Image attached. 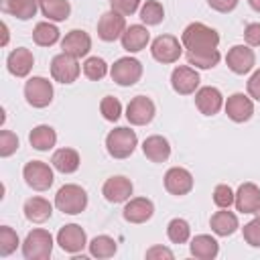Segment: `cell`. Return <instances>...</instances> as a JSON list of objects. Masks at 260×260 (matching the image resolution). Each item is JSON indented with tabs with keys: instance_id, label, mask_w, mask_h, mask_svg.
I'll list each match as a JSON object with an SVG mask.
<instances>
[{
	"instance_id": "cell-50",
	"label": "cell",
	"mask_w": 260,
	"mask_h": 260,
	"mask_svg": "<svg viewBox=\"0 0 260 260\" xmlns=\"http://www.w3.org/2000/svg\"><path fill=\"white\" fill-rule=\"evenodd\" d=\"M256 217H260V205H258V209H256Z\"/></svg>"
},
{
	"instance_id": "cell-24",
	"label": "cell",
	"mask_w": 260,
	"mask_h": 260,
	"mask_svg": "<svg viewBox=\"0 0 260 260\" xmlns=\"http://www.w3.org/2000/svg\"><path fill=\"white\" fill-rule=\"evenodd\" d=\"M142 152L152 162H165L171 156V146H169V140L162 136H148L142 144Z\"/></svg>"
},
{
	"instance_id": "cell-32",
	"label": "cell",
	"mask_w": 260,
	"mask_h": 260,
	"mask_svg": "<svg viewBox=\"0 0 260 260\" xmlns=\"http://www.w3.org/2000/svg\"><path fill=\"white\" fill-rule=\"evenodd\" d=\"M32 41L41 47H51L59 41V28L49 22H39L32 30Z\"/></svg>"
},
{
	"instance_id": "cell-23",
	"label": "cell",
	"mask_w": 260,
	"mask_h": 260,
	"mask_svg": "<svg viewBox=\"0 0 260 260\" xmlns=\"http://www.w3.org/2000/svg\"><path fill=\"white\" fill-rule=\"evenodd\" d=\"M148 39H150V35L142 24H132L122 35V47L128 53H138V51H142L146 47Z\"/></svg>"
},
{
	"instance_id": "cell-10",
	"label": "cell",
	"mask_w": 260,
	"mask_h": 260,
	"mask_svg": "<svg viewBox=\"0 0 260 260\" xmlns=\"http://www.w3.org/2000/svg\"><path fill=\"white\" fill-rule=\"evenodd\" d=\"M150 53L158 63H175L181 57V45L173 35H160L152 41Z\"/></svg>"
},
{
	"instance_id": "cell-41",
	"label": "cell",
	"mask_w": 260,
	"mask_h": 260,
	"mask_svg": "<svg viewBox=\"0 0 260 260\" xmlns=\"http://www.w3.org/2000/svg\"><path fill=\"white\" fill-rule=\"evenodd\" d=\"M16 148H18L16 134L10 130H2L0 132V156H10L12 152H16Z\"/></svg>"
},
{
	"instance_id": "cell-9",
	"label": "cell",
	"mask_w": 260,
	"mask_h": 260,
	"mask_svg": "<svg viewBox=\"0 0 260 260\" xmlns=\"http://www.w3.org/2000/svg\"><path fill=\"white\" fill-rule=\"evenodd\" d=\"M126 30V20H124V14L116 12V10H108L100 16V22H98V37L102 41H116L124 35Z\"/></svg>"
},
{
	"instance_id": "cell-16",
	"label": "cell",
	"mask_w": 260,
	"mask_h": 260,
	"mask_svg": "<svg viewBox=\"0 0 260 260\" xmlns=\"http://www.w3.org/2000/svg\"><path fill=\"white\" fill-rule=\"evenodd\" d=\"M171 85L177 93L181 95H189L197 89L199 85V73L191 67H177L173 73H171Z\"/></svg>"
},
{
	"instance_id": "cell-39",
	"label": "cell",
	"mask_w": 260,
	"mask_h": 260,
	"mask_svg": "<svg viewBox=\"0 0 260 260\" xmlns=\"http://www.w3.org/2000/svg\"><path fill=\"white\" fill-rule=\"evenodd\" d=\"M100 110H102V116L106 120L116 122L120 118V114H122V104H120V100H116L112 95H106L102 100V104H100Z\"/></svg>"
},
{
	"instance_id": "cell-43",
	"label": "cell",
	"mask_w": 260,
	"mask_h": 260,
	"mask_svg": "<svg viewBox=\"0 0 260 260\" xmlns=\"http://www.w3.org/2000/svg\"><path fill=\"white\" fill-rule=\"evenodd\" d=\"M110 2H112V10H116L124 16L136 12V8L140 4V0H110Z\"/></svg>"
},
{
	"instance_id": "cell-6",
	"label": "cell",
	"mask_w": 260,
	"mask_h": 260,
	"mask_svg": "<svg viewBox=\"0 0 260 260\" xmlns=\"http://www.w3.org/2000/svg\"><path fill=\"white\" fill-rule=\"evenodd\" d=\"M22 177H24L26 185L37 189V191H45L53 185V171H51L49 165H45L41 160L26 162L24 169H22Z\"/></svg>"
},
{
	"instance_id": "cell-49",
	"label": "cell",
	"mask_w": 260,
	"mask_h": 260,
	"mask_svg": "<svg viewBox=\"0 0 260 260\" xmlns=\"http://www.w3.org/2000/svg\"><path fill=\"white\" fill-rule=\"evenodd\" d=\"M248 2H250V6H252L254 10H258V12H260V0H248Z\"/></svg>"
},
{
	"instance_id": "cell-21",
	"label": "cell",
	"mask_w": 260,
	"mask_h": 260,
	"mask_svg": "<svg viewBox=\"0 0 260 260\" xmlns=\"http://www.w3.org/2000/svg\"><path fill=\"white\" fill-rule=\"evenodd\" d=\"M258 205H260V189L254 183L240 185L236 193V209L242 213H256Z\"/></svg>"
},
{
	"instance_id": "cell-8",
	"label": "cell",
	"mask_w": 260,
	"mask_h": 260,
	"mask_svg": "<svg viewBox=\"0 0 260 260\" xmlns=\"http://www.w3.org/2000/svg\"><path fill=\"white\" fill-rule=\"evenodd\" d=\"M51 75L59 83H73L79 75V63L67 53H59L51 61Z\"/></svg>"
},
{
	"instance_id": "cell-25",
	"label": "cell",
	"mask_w": 260,
	"mask_h": 260,
	"mask_svg": "<svg viewBox=\"0 0 260 260\" xmlns=\"http://www.w3.org/2000/svg\"><path fill=\"white\" fill-rule=\"evenodd\" d=\"M53 213V205L43 199V197H32L24 203V217L28 221H35V223H43L51 217Z\"/></svg>"
},
{
	"instance_id": "cell-22",
	"label": "cell",
	"mask_w": 260,
	"mask_h": 260,
	"mask_svg": "<svg viewBox=\"0 0 260 260\" xmlns=\"http://www.w3.org/2000/svg\"><path fill=\"white\" fill-rule=\"evenodd\" d=\"M32 63H35L32 53H30L28 49H24V47L14 49V51L8 55V61H6L8 71H10L12 75H16V77L28 75V71L32 69Z\"/></svg>"
},
{
	"instance_id": "cell-2",
	"label": "cell",
	"mask_w": 260,
	"mask_h": 260,
	"mask_svg": "<svg viewBox=\"0 0 260 260\" xmlns=\"http://www.w3.org/2000/svg\"><path fill=\"white\" fill-rule=\"evenodd\" d=\"M55 205L59 211L69 215L81 213L87 205V193L79 185H63L55 195Z\"/></svg>"
},
{
	"instance_id": "cell-31",
	"label": "cell",
	"mask_w": 260,
	"mask_h": 260,
	"mask_svg": "<svg viewBox=\"0 0 260 260\" xmlns=\"http://www.w3.org/2000/svg\"><path fill=\"white\" fill-rule=\"evenodd\" d=\"M41 10L49 20H65L71 12V6L67 0H39Z\"/></svg>"
},
{
	"instance_id": "cell-40",
	"label": "cell",
	"mask_w": 260,
	"mask_h": 260,
	"mask_svg": "<svg viewBox=\"0 0 260 260\" xmlns=\"http://www.w3.org/2000/svg\"><path fill=\"white\" fill-rule=\"evenodd\" d=\"M213 203L221 209H228L232 203H236V195L228 185H217L213 189Z\"/></svg>"
},
{
	"instance_id": "cell-18",
	"label": "cell",
	"mask_w": 260,
	"mask_h": 260,
	"mask_svg": "<svg viewBox=\"0 0 260 260\" xmlns=\"http://www.w3.org/2000/svg\"><path fill=\"white\" fill-rule=\"evenodd\" d=\"M225 114L234 120V122H246L252 118L254 114V106H252V100L246 98L244 93H234L228 98L225 102Z\"/></svg>"
},
{
	"instance_id": "cell-4",
	"label": "cell",
	"mask_w": 260,
	"mask_h": 260,
	"mask_svg": "<svg viewBox=\"0 0 260 260\" xmlns=\"http://www.w3.org/2000/svg\"><path fill=\"white\" fill-rule=\"evenodd\" d=\"M136 132L130 128H116L106 136V148L114 158H126L136 148Z\"/></svg>"
},
{
	"instance_id": "cell-42",
	"label": "cell",
	"mask_w": 260,
	"mask_h": 260,
	"mask_svg": "<svg viewBox=\"0 0 260 260\" xmlns=\"http://www.w3.org/2000/svg\"><path fill=\"white\" fill-rule=\"evenodd\" d=\"M244 240L250 246L260 248V217H256V219H252L244 225Z\"/></svg>"
},
{
	"instance_id": "cell-5",
	"label": "cell",
	"mask_w": 260,
	"mask_h": 260,
	"mask_svg": "<svg viewBox=\"0 0 260 260\" xmlns=\"http://www.w3.org/2000/svg\"><path fill=\"white\" fill-rule=\"evenodd\" d=\"M24 98L32 108H45L53 102V85L45 77H30L24 85Z\"/></svg>"
},
{
	"instance_id": "cell-46",
	"label": "cell",
	"mask_w": 260,
	"mask_h": 260,
	"mask_svg": "<svg viewBox=\"0 0 260 260\" xmlns=\"http://www.w3.org/2000/svg\"><path fill=\"white\" fill-rule=\"evenodd\" d=\"M207 4L217 12H230L236 8L238 0H207Z\"/></svg>"
},
{
	"instance_id": "cell-35",
	"label": "cell",
	"mask_w": 260,
	"mask_h": 260,
	"mask_svg": "<svg viewBox=\"0 0 260 260\" xmlns=\"http://www.w3.org/2000/svg\"><path fill=\"white\" fill-rule=\"evenodd\" d=\"M165 18V8L156 0H146V4L140 10V20L146 24H158Z\"/></svg>"
},
{
	"instance_id": "cell-34",
	"label": "cell",
	"mask_w": 260,
	"mask_h": 260,
	"mask_svg": "<svg viewBox=\"0 0 260 260\" xmlns=\"http://www.w3.org/2000/svg\"><path fill=\"white\" fill-rule=\"evenodd\" d=\"M89 252L95 258H110L116 254V242L110 236H95L89 242Z\"/></svg>"
},
{
	"instance_id": "cell-27",
	"label": "cell",
	"mask_w": 260,
	"mask_h": 260,
	"mask_svg": "<svg viewBox=\"0 0 260 260\" xmlns=\"http://www.w3.org/2000/svg\"><path fill=\"white\" fill-rule=\"evenodd\" d=\"M217 252H219V246L211 236L201 234L191 240V254L199 260H211L217 256Z\"/></svg>"
},
{
	"instance_id": "cell-26",
	"label": "cell",
	"mask_w": 260,
	"mask_h": 260,
	"mask_svg": "<svg viewBox=\"0 0 260 260\" xmlns=\"http://www.w3.org/2000/svg\"><path fill=\"white\" fill-rule=\"evenodd\" d=\"M0 8L20 20H28L37 14V0H0Z\"/></svg>"
},
{
	"instance_id": "cell-29",
	"label": "cell",
	"mask_w": 260,
	"mask_h": 260,
	"mask_svg": "<svg viewBox=\"0 0 260 260\" xmlns=\"http://www.w3.org/2000/svg\"><path fill=\"white\" fill-rule=\"evenodd\" d=\"M209 225L217 236H232L238 230V217L232 211H215L209 219Z\"/></svg>"
},
{
	"instance_id": "cell-33",
	"label": "cell",
	"mask_w": 260,
	"mask_h": 260,
	"mask_svg": "<svg viewBox=\"0 0 260 260\" xmlns=\"http://www.w3.org/2000/svg\"><path fill=\"white\" fill-rule=\"evenodd\" d=\"M187 61L189 65H195L199 69H211L219 63V51L217 49H211V51H187Z\"/></svg>"
},
{
	"instance_id": "cell-45",
	"label": "cell",
	"mask_w": 260,
	"mask_h": 260,
	"mask_svg": "<svg viewBox=\"0 0 260 260\" xmlns=\"http://www.w3.org/2000/svg\"><path fill=\"white\" fill-rule=\"evenodd\" d=\"M146 258L148 260H173V252L169 248H162V246H152L150 250H146Z\"/></svg>"
},
{
	"instance_id": "cell-48",
	"label": "cell",
	"mask_w": 260,
	"mask_h": 260,
	"mask_svg": "<svg viewBox=\"0 0 260 260\" xmlns=\"http://www.w3.org/2000/svg\"><path fill=\"white\" fill-rule=\"evenodd\" d=\"M0 28H2V45H6L8 43V26H6V22H2Z\"/></svg>"
},
{
	"instance_id": "cell-11",
	"label": "cell",
	"mask_w": 260,
	"mask_h": 260,
	"mask_svg": "<svg viewBox=\"0 0 260 260\" xmlns=\"http://www.w3.org/2000/svg\"><path fill=\"white\" fill-rule=\"evenodd\" d=\"M126 118L134 126H144L154 118V104L146 95H136L126 108Z\"/></svg>"
},
{
	"instance_id": "cell-30",
	"label": "cell",
	"mask_w": 260,
	"mask_h": 260,
	"mask_svg": "<svg viewBox=\"0 0 260 260\" xmlns=\"http://www.w3.org/2000/svg\"><path fill=\"white\" fill-rule=\"evenodd\" d=\"M53 167L61 173H75L79 169V154L73 148H59L53 158H51Z\"/></svg>"
},
{
	"instance_id": "cell-15",
	"label": "cell",
	"mask_w": 260,
	"mask_h": 260,
	"mask_svg": "<svg viewBox=\"0 0 260 260\" xmlns=\"http://www.w3.org/2000/svg\"><path fill=\"white\" fill-rule=\"evenodd\" d=\"M61 49H63V53H67V55L79 59V57H85V55L89 53V49H91V39H89L87 32L75 28V30H71V32L65 35V39L61 41Z\"/></svg>"
},
{
	"instance_id": "cell-12",
	"label": "cell",
	"mask_w": 260,
	"mask_h": 260,
	"mask_svg": "<svg viewBox=\"0 0 260 260\" xmlns=\"http://www.w3.org/2000/svg\"><path fill=\"white\" fill-rule=\"evenodd\" d=\"M254 61H256L254 51H252L250 47H246V45H236V47H232V49L228 51V55H225L228 67H230L234 73H238V75L248 73V71L254 67Z\"/></svg>"
},
{
	"instance_id": "cell-36",
	"label": "cell",
	"mask_w": 260,
	"mask_h": 260,
	"mask_svg": "<svg viewBox=\"0 0 260 260\" xmlns=\"http://www.w3.org/2000/svg\"><path fill=\"white\" fill-rule=\"evenodd\" d=\"M167 234H169V240L173 244H185L189 240V234H191V228L185 219H171L169 228H167Z\"/></svg>"
},
{
	"instance_id": "cell-47",
	"label": "cell",
	"mask_w": 260,
	"mask_h": 260,
	"mask_svg": "<svg viewBox=\"0 0 260 260\" xmlns=\"http://www.w3.org/2000/svg\"><path fill=\"white\" fill-rule=\"evenodd\" d=\"M248 93H250L254 100L260 102V69L248 79Z\"/></svg>"
},
{
	"instance_id": "cell-17",
	"label": "cell",
	"mask_w": 260,
	"mask_h": 260,
	"mask_svg": "<svg viewBox=\"0 0 260 260\" xmlns=\"http://www.w3.org/2000/svg\"><path fill=\"white\" fill-rule=\"evenodd\" d=\"M124 219L130 221V223H144L152 217L154 213V205L150 199L146 197H136V199H130L124 207Z\"/></svg>"
},
{
	"instance_id": "cell-20",
	"label": "cell",
	"mask_w": 260,
	"mask_h": 260,
	"mask_svg": "<svg viewBox=\"0 0 260 260\" xmlns=\"http://www.w3.org/2000/svg\"><path fill=\"white\" fill-rule=\"evenodd\" d=\"M102 193L110 203H122L132 195V183L126 177H112L104 183Z\"/></svg>"
},
{
	"instance_id": "cell-38",
	"label": "cell",
	"mask_w": 260,
	"mask_h": 260,
	"mask_svg": "<svg viewBox=\"0 0 260 260\" xmlns=\"http://www.w3.org/2000/svg\"><path fill=\"white\" fill-rule=\"evenodd\" d=\"M83 73H85V77L98 81V79H102V77L108 73V65H106V61L100 59V57H89V59L83 63Z\"/></svg>"
},
{
	"instance_id": "cell-19",
	"label": "cell",
	"mask_w": 260,
	"mask_h": 260,
	"mask_svg": "<svg viewBox=\"0 0 260 260\" xmlns=\"http://www.w3.org/2000/svg\"><path fill=\"white\" fill-rule=\"evenodd\" d=\"M221 104H223V100H221V93H219L217 87L207 85V87H201V89L195 93V106H197L199 112L205 114V116L217 114L219 108H221Z\"/></svg>"
},
{
	"instance_id": "cell-1",
	"label": "cell",
	"mask_w": 260,
	"mask_h": 260,
	"mask_svg": "<svg viewBox=\"0 0 260 260\" xmlns=\"http://www.w3.org/2000/svg\"><path fill=\"white\" fill-rule=\"evenodd\" d=\"M183 45L187 51H211V49H217L219 45V35L211 28V26H205L203 22H193L189 24L185 30H183V37H181Z\"/></svg>"
},
{
	"instance_id": "cell-13",
	"label": "cell",
	"mask_w": 260,
	"mask_h": 260,
	"mask_svg": "<svg viewBox=\"0 0 260 260\" xmlns=\"http://www.w3.org/2000/svg\"><path fill=\"white\" fill-rule=\"evenodd\" d=\"M165 187H167V191L171 195H177V197L187 195L193 189V175L187 169L173 167L165 175Z\"/></svg>"
},
{
	"instance_id": "cell-3",
	"label": "cell",
	"mask_w": 260,
	"mask_h": 260,
	"mask_svg": "<svg viewBox=\"0 0 260 260\" xmlns=\"http://www.w3.org/2000/svg\"><path fill=\"white\" fill-rule=\"evenodd\" d=\"M53 252V236L47 230H32L28 232L24 244H22V254L26 260H45Z\"/></svg>"
},
{
	"instance_id": "cell-7",
	"label": "cell",
	"mask_w": 260,
	"mask_h": 260,
	"mask_svg": "<svg viewBox=\"0 0 260 260\" xmlns=\"http://www.w3.org/2000/svg\"><path fill=\"white\" fill-rule=\"evenodd\" d=\"M142 75V65L138 59L132 57H122L112 65V79L118 85H134Z\"/></svg>"
},
{
	"instance_id": "cell-44",
	"label": "cell",
	"mask_w": 260,
	"mask_h": 260,
	"mask_svg": "<svg viewBox=\"0 0 260 260\" xmlns=\"http://www.w3.org/2000/svg\"><path fill=\"white\" fill-rule=\"evenodd\" d=\"M244 39H246V43H248V45L258 47V45H260V24H258V22L248 24V26H246V30H244Z\"/></svg>"
},
{
	"instance_id": "cell-37",
	"label": "cell",
	"mask_w": 260,
	"mask_h": 260,
	"mask_svg": "<svg viewBox=\"0 0 260 260\" xmlns=\"http://www.w3.org/2000/svg\"><path fill=\"white\" fill-rule=\"evenodd\" d=\"M18 246V236L12 228L8 225H2L0 228V256H8L16 250Z\"/></svg>"
},
{
	"instance_id": "cell-14",
	"label": "cell",
	"mask_w": 260,
	"mask_h": 260,
	"mask_svg": "<svg viewBox=\"0 0 260 260\" xmlns=\"http://www.w3.org/2000/svg\"><path fill=\"white\" fill-rule=\"evenodd\" d=\"M57 244L65 250V252H71V254H75V252H81L83 248H85V232L79 228V225H75V223H69V225H63L61 230H59V234H57Z\"/></svg>"
},
{
	"instance_id": "cell-28",
	"label": "cell",
	"mask_w": 260,
	"mask_h": 260,
	"mask_svg": "<svg viewBox=\"0 0 260 260\" xmlns=\"http://www.w3.org/2000/svg\"><path fill=\"white\" fill-rule=\"evenodd\" d=\"M28 140H30V146H32V148H37V150H49V148L55 146L57 134H55V130H53L51 126L41 124V126H37V128L30 130Z\"/></svg>"
}]
</instances>
